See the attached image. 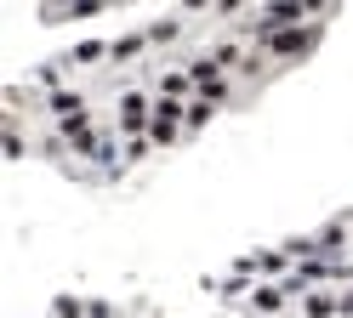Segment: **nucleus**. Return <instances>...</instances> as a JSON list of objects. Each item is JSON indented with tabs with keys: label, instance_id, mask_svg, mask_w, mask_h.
Returning a JSON list of instances; mask_svg holds the SVG:
<instances>
[{
	"label": "nucleus",
	"instance_id": "obj_4",
	"mask_svg": "<svg viewBox=\"0 0 353 318\" xmlns=\"http://www.w3.org/2000/svg\"><path fill=\"white\" fill-rule=\"evenodd\" d=\"M314 239H319V256L342 267V262L353 256V211H347V216H330V222H319V227H314Z\"/></svg>",
	"mask_w": 353,
	"mask_h": 318
},
{
	"label": "nucleus",
	"instance_id": "obj_3",
	"mask_svg": "<svg viewBox=\"0 0 353 318\" xmlns=\"http://www.w3.org/2000/svg\"><path fill=\"white\" fill-rule=\"evenodd\" d=\"M296 284L291 279H285V284H274V279H256L251 284V295H245V301H239V307H245L251 318H296Z\"/></svg>",
	"mask_w": 353,
	"mask_h": 318
},
{
	"label": "nucleus",
	"instance_id": "obj_16",
	"mask_svg": "<svg viewBox=\"0 0 353 318\" xmlns=\"http://www.w3.org/2000/svg\"><path fill=\"white\" fill-rule=\"evenodd\" d=\"M85 318H125L114 301H103V295H92V301H85Z\"/></svg>",
	"mask_w": 353,
	"mask_h": 318
},
{
	"label": "nucleus",
	"instance_id": "obj_6",
	"mask_svg": "<svg viewBox=\"0 0 353 318\" xmlns=\"http://www.w3.org/2000/svg\"><path fill=\"white\" fill-rule=\"evenodd\" d=\"M148 52H154V45H148V29H125V34L108 40V68H131V63H143Z\"/></svg>",
	"mask_w": 353,
	"mask_h": 318
},
{
	"label": "nucleus",
	"instance_id": "obj_12",
	"mask_svg": "<svg viewBox=\"0 0 353 318\" xmlns=\"http://www.w3.org/2000/svg\"><path fill=\"white\" fill-rule=\"evenodd\" d=\"M46 318H85V295H69V290H57L52 301H46Z\"/></svg>",
	"mask_w": 353,
	"mask_h": 318
},
{
	"label": "nucleus",
	"instance_id": "obj_10",
	"mask_svg": "<svg viewBox=\"0 0 353 318\" xmlns=\"http://www.w3.org/2000/svg\"><path fill=\"white\" fill-rule=\"evenodd\" d=\"M63 63H80V68H108V40H80Z\"/></svg>",
	"mask_w": 353,
	"mask_h": 318
},
{
	"label": "nucleus",
	"instance_id": "obj_11",
	"mask_svg": "<svg viewBox=\"0 0 353 318\" xmlns=\"http://www.w3.org/2000/svg\"><path fill=\"white\" fill-rule=\"evenodd\" d=\"M183 136H188L183 120H154V125H148V142H154V148H176Z\"/></svg>",
	"mask_w": 353,
	"mask_h": 318
},
{
	"label": "nucleus",
	"instance_id": "obj_8",
	"mask_svg": "<svg viewBox=\"0 0 353 318\" xmlns=\"http://www.w3.org/2000/svg\"><path fill=\"white\" fill-rule=\"evenodd\" d=\"M143 29H148V45H154V52H165V45H176V40L188 34V12H165V17L143 23Z\"/></svg>",
	"mask_w": 353,
	"mask_h": 318
},
{
	"label": "nucleus",
	"instance_id": "obj_1",
	"mask_svg": "<svg viewBox=\"0 0 353 318\" xmlns=\"http://www.w3.org/2000/svg\"><path fill=\"white\" fill-rule=\"evenodd\" d=\"M325 40V23H302V29H279V34H262L256 40V52L268 57L274 68H291V63H302L314 45Z\"/></svg>",
	"mask_w": 353,
	"mask_h": 318
},
{
	"label": "nucleus",
	"instance_id": "obj_2",
	"mask_svg": "<svg viewBox=\"0 0 353 318\" xmlns=\"http://www.w3.org/2000/svg\"><path fill=\"white\" fill-rule=\"evenodd\" d=\"M148 125H154V91L148 85H125L114 97V131L125 142H137V136H148Z\"/></svg>",
	"mask_w": 353,
	"mask_h": 318
},
{
	"label": "nucleus",
	"instance_id": "obj_14",
	"mask_svg": "<svg viewBox=\"0 0 353 318\" xmlns=\"http://www.w3.org/2000/svg\"><path fill=\"white\" fill-rule=\"evenodd\" d=\"M34 85L46 91V97H52V91H69V85H63V63H40L34 68Z\"/></svg>",
	"mask_w": 353,
	"mask_h": 318
},
{
	"label": "nucleus",
	"instance_id": "obj_15",
	"mask_svg": "<svg viewBox=\"0 0 353 318\" xmlns=\"http://www.w3.org/2000/svg\"><path fill=\"white\" fill-rule=\"evenodd\" d=\"M154 120H188V103H176V97H154Z\"/></svg>",
	"mask_w": 353,
	"mask_h": 318
},
{
	"label": "nucleus",
	"instance_id": "obj_18",
	"mask_svg": "<svg viewBox=\"0 0 353 318\" xmlns=\"http://www.w3.org/2000/svg\"><path fill=\"white\" fill-rule=\"evenodd\" d=\"M342 318H353V284H342Z\"/></svg>",
	"mask_w": 353,
	"mask_h": 318
},
{
	"label": "nucleus",
	"instance_id": "obj_13",
	"mask_svg": "<svg viewBox=\"0 0 353 318\" xmlns=\"http://www.w3.org/2000/svg\"><path fill=\"white\" fill-rule=\"evenodd\" d=\"M216 114H223V108H211V103H200V97H194V103H188V120H183V125H188V136H200V131L216 120Z\"/></svg>",
	"mask_w": 353,
	"mask_h": 318
},
{
	"label": "nucleus",
	"instance_id": "obj_17",
	"mask_svg": "<svg viewBox=\"0 0 353 318\" xmlns=\"http://www.w3.org/2000/svg\"><path fill=\"white\" fill-rule=\"evenodd\" d=\"M148 153H154L148 136H137V142H125V148H120V159H131V165H137V159H148Z\"/></svg>",
	"mask_w": 353,
	"mask_h": 318
},
{
	"label": "nucleus",
	"instance_id": "obj_7",
	"mask_svg": "<svg viewBox=\"0 0 353 318\" xmlns=\"http://www.w3.org/2000/svg\"><path fill=\"white\" fill-rule=\"evenodd\" d=\"M154 97H176V103H194V80H188V68L183 63H171V68H160V74H154Z\"/></svg>",
	"mask_w": 353,
	"mask_h": 318
},
{
	"label": "nucleus",
	"instance_id": "obj_5",
	"mask_svg": "<svg viewBox=\"0 0 353 318\" xmlns=\"http://www.w3.org/2000/svg\"><path fill=\"white\" fill-rule=\"evenodd\" d=\"M296 318H342V284H307L296 295Z\"/></svg>",
	"mask_w": 353,
	"mask_h": 318
},
{
	"label": "nucleus",
	"instance_id": "obj_9",
	"mask_svg": "<svg viewBox=\"0 0 353 318\" xmlns=\"http://www.w3.org/2000/svg\"><path fill=\"white\" fill-rule=\"evenodd\" d=\"M0 148H6V159L17 165V159H29V131H23V114H0Z\"/></svg>",
	"mask_w": 353,
	"mask_h": 318
}]
</instances>
